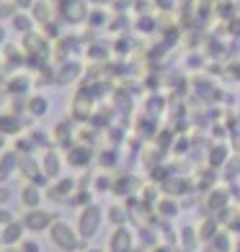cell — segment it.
Returning a JSON list of instances; mask_svg holds the SVG:
<instances>
[{
	"mask_svg": "<svg viewBox=\"0 0 240 252\" xmlns=\"http://www.w3.org/2000/svg\"><path fill=\"white\" fill-rule=\"evenodd\" d=\"M13 3H16L18 8H29V5L34 3V0H13Z\"/></svg>",
	"mask_w": 240,
	"mask_h": 252,
	"instance_id": "cell-3",
	"label": "cell"
},
{
	"mask_svg": "<svg viewBox=\"0 0 240 252\" xmlns=\"http://www.w3.org/2000/svg\"><path fill=\"white\" fill-rule=\"evenodd\" d=\"M16 3H3V5H0V21H3V18H10V16H16Z\"/></svg>",
	"mask_w": 240,
	"mask_h": 252,
	"instance_id": "cell-2",
	"label": "cell"
},
{
	"mask_svg": "<svg viewBox=\"0 0 240 252\" xmlns=\"http://www.w3.org/2000/svg\"><path fill=\"white\" fill-rule=\"evenodd\" d=\"M13 26H16L18 31H29V29H31V18H29V16H18V13H16V16H13Z\"/></svg>",
	"mask_w": 240,
	"mask_h": 252,
	"instance_id": "cell-1",
	"label": "cell"
},
{
	"mask_svg": "<svg viewBox=\"0 0 240 252\" xmlns=\"http://www.w3.org/2000/svg\"><path fill=\"white\" fill-rule=\"evenodd\" d=\"M3 41H5V29L0 26V44H3Z\"/></svg>",
	"mask_w": 240,
	"mask_h": 252,
	"instance_id": "cell-4",
	"label": "cell"
}]
</instances>
